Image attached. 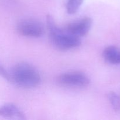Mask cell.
<instances>
[{"mask_svg":"<svg viewBox=\"0 0 120 120\" xmlns=\"http://www.w3.org/2000/svg\"><path fill=\"white\" fill-rule=\"evenodd\" d=\"M46 21L49 38L52 44L56 48L61 50H69L80 45V38L73 35L66 29L59 28L52 15L47 16Z\"/></svg>","mask_w":120,"mask_h":120,"instance_id":"obj_2","label":"cell"},{"mask_svg":"<svg viewBox=\"0 0 120 120\" xmlns=\"http://www.w3.org/2000/svg\"><path fill=\"white\" fill-rule=\"evenodd\" d=\"M0 116L7 118L25 120L26 117L22 111L14 104H6L0 107Z\"/></svg>","mask_w":120,"mask_h":120,"instance_id":"obj_6","label":"cell"},{"mask_svg":"<svg viewBox=\"0 0 120 120\" xmlns=\"http://www.w3.org/2000/svg\"><path fill=\"white\" fill-rule=\"evenodd\" d=\"M83 2V0H68L66 9L68 14H75L82 5Z\"/></svg>","mask_w":120,"mask_h":120,"instance_id":"obj_8","label":"cell"},{"mask_svg":"<svg viewBox=\"0 0 120 120\" xmlns=\"http://www.w3.org/2000/svg\"><path fill=\"white\" fill-rule=\"evenodd\" d=\"M103 57L109 63L120 64V49L114 46L105 48L103 51Z\"/></svg>","mask_w":120,"mask_h":120,"instance_id":"obj_7","label":"cell"},{"mask_svg":"<svg viewBox=\"0 0 120 120\" xmlns=\"http://www.w3.org/2000/svg\"><path fill=\"white\" fill-rule=\"evenodd\" d=\"M108 98L115 111L120 110V98L118 94L113 91H110L107 95Z\"/></svg>","mask_w":120,"mask_h":120,"instance_id":"obj_9","label":"cell"},{"mask_svg":"<svg viewBox=\"0 0 120 120\" xmlns=\"http://www.w3.org/2000/svg\"><path fill=\"white\" fill-rule=\"evenodd\" d=\"M0 76L4 78L5 79L7 80L9 82V71H7L0 63Z\"/></svg>","mask_w":120,"mask_h":120,"instance_id":"obj_10","label":"cell"},{"mask_svg":"<svg viewBox=\"0 0 120 120\" xmlns=\"http://www.w3.org/2000/svg\"><path fill=\"white\" fill-rule=\"evenodd\" d=\"M57 82L65 86L85 87L90 83V79L84 73L80 71L66 73L57 77Z\"/></svg>","mask_w":120,"mask_h":120,"instance_id":"obj_4","label":"cell"},{"mask_svg":"<svg viewBox=\"0 0 120 120\" xmlns=\"http://www.w3.org/2000/svg\"><path fill=\"white\" fill-rule=\"evenodd\" d=\"M9 82L20 87L31 89L41 83V76L33 66L25 62L16 64L9 71Z\"/></svg>","mask_w":120,"mask_h":120,"instance_id":"obj_1","label":"cell"},{"mask_svg":"<svg viewBox=\"0 0 120 120\" xmlns=\"http://www.w3.org/2000/svg\"><path fill=\"white\" fill-rule=\"evenodd\" d=\"M92 19L85 17L77 21L69 23L66 29L73 35L80 38L88 34L92 25Z\"/></svg>","mask_w":120,"mask_h":120,"instance_id":"obj_5","label":"cell"},{"mask_svg":"<svg viewBox=\"0 0 120 120\" xmlns=\"http://www.w3.org/2000/svg\"><path fill=\"white\" fill-rule=\"evenodd\" d=\"M16 29L21 35L30 38H39L45 32L43 25L34 19L21 20L18 23Z\"/></svg>","mask_w":120,"mask_h":120,"instance_id":"obj_3","label":"cell"}]
</instances>
